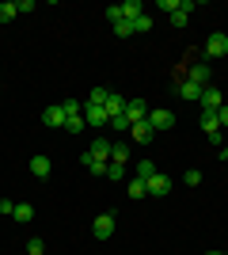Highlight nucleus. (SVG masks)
Masks as SVG:
<instances>
[{
	"instance_id": "nucleus-1",
	"label": "nucleus",
	"mask_w": 228,
	"mask_h": 255,
	"mask_svg": "<svg viewBox=\"0 0 228 255\" xmlns=\"http://www.w3.org/2000/svg\"><path fill=\"white\" fill-rule=\"evenodd\" d=\"M202 92H206V88L190 84L183 73H175V96H179V99H194V103H198V99H202Z\"/></svg>"
},
{
	"instance_id": "nucleus-2",
	"label": "nucleus",
	"mask_w": 228,
	"mask_h": 255,
	"mask_svg": "<svg viewBox=\"0 0 228 255\" xmlns=\"http://www.w3.org/2000/svg\"><path fill=\"white\" fill-rule=\"evenodd\" d=\"M91 236L95 240H110L114 236V213H99L95 221H91Z\"/></svg>"
},
{
	"instance_id": "nucleus-3",
	"label": "nucleus",
	"mask_w": 228,
	"mask_h": 255,
	"mask_svg": "<svg viewBox=\"0 0 228 255\" xmlns=\"http://www.w3.org/2000/svg\"><path fill=\"white\" fill-rule=\"evenodd\" d=\"M183 76L190 80V84H198V88H209V76H213V73H209V65H206V61H194Z\"/></svg>"
},
{
	"instance_id": "nucleus-4",
	"label": "nucleus",
	"mask_w": 228,
	"mask_h": 255,
	"mask_svg": "<svg viewBox=\"0 0 228 255\" xmlns=\"http://www.w3.org/2000/svg\"><path fill=\"white\" fill-rule=\"evenodd\" d=\"M198 103H202V111H209V115H217L221 107H225V96H221L217 88L209 84V88H206V92H202V99H198Z\"/></svg>"
},
{
	"instance_id": "nucleus-5",
	"label": "nucleus",
	"mask_w": 228,
	"mask_h": 255,
	"mask_svg": "<svg viewBox=\"0 0 228 255\" xmlns=\"http://www.w3.org/2000/svg\"><path fill=\"white\" fill-rule=\"evenodd\" d=\"M202 129H206V137L213 141V145H221V137H225V129H221L217 115H209V111H202Z\"/></svg>"
},
{
	"instance_id": "nucleus-6",
	"label": "nucleus",
	"mask_w": 228,
	"mask_h": 255,
	"mask_svg": "<svg viewBox=\"0 0 228 255\" xmlns=\"http://www.w3.org/2000/svg\"><path fill=\"white\" fill-rule=\"evenodd\" d=\"M225 53H228V34H209V38H206V57H225Z\"/></svg>"
},
{
	"instance_id": "nucleus-7",
	"label": "nucleus",
	"mask_w": 228,
	"mask_h": 255,
	"mask_svg": "<svg viewBox=\"0 0 228 255\" xmlns=\"http://www.w3.org/2000/svg\"><path fill=\"white\" fill-rule=\"evenodd\" d=\"M145 191H149L152 198H163V194L171 191V179H167V175H163V171H156V175H152V179L145 183Z\"/></svg>"
},
{
	"instance_id": "nucleus-8",
	"label": "nucleus",
	"mask_w": 228,
	"mask_h": 255,
	"mask_svg": "<svg viewBox=\"0 0 228 255\" xmlns=\"http://www.w3.org/2000/svg\"><path fill=\"white\" fill-rule=\"evenodd\" d=\"M149 126L156 129V133H163V129L175 126V115L171 111H149Z\"/></svg>"
},
{
	"instance_id": "nucleus-9",
	"label": "nucleus",
	"mask_w": 228,
	"mask_h": 255,
	"mask_svg": "<svg viewBox=\"0 0 228 255\" xmlns=\"http://www.w3.org/2000/svg\"><path fill=\"white\" fill-rule=\"evenodd\" d=\"M84 122L99 129V126H107V122H110V115L103 111V107H91V103H84Z\"/></svg>"
},
{
	"instance_id": "nucleus-10",
	"label": "nucleus",
	"mask_w": 228,
	"mask_h": 255,
	"mask_svg": "<svg viewBox=\"0 0 228 255\" xmlns=\"http://www.w3.org/2000/svg\"><path fill=\"white\" fill-rule=\"evenodd\" d=\"M126 118H130V126L145 122V118H149V107H145V99H130V103H126Z\"/></svg>"
},
{
	"instance_id": "nucleus-11",
	"label": "nucleus",
	"mask_w": 228,
	"mask_h": 255,
	"mask_svg": "<svg viewBox=\"0 0 228 255\" xmlns=\"http://www.w3.org/2000/svg\"><path fill=\"white\" fill-rule=\"evenodd\" d=\"M42 122H46L50 129H61V126H65V111H61V103L46 107V111H42Z\"/></svg>"
},
{
	"instance_id": "nucleus-12",
	"label": "nucleus",
	"mask_w": 228,
	"mask_h": 255,
	"mask_svg": "<svg viewBox=\"0 0 228 255\" xmlns=\"http://www.w3.org/2000/svg\"><path fill=\"white\" fill-rule=\"evenodd\" d=\"M130 137L137 141V145H149L152 137H156V129L149 126V118H145V122H137V126H130Z\"/></svg>"
},
{
	"instance_id": "nucleus-13",
	"label": "nucleus",
	"mask_w": 228,
	"mask_h": 255,
	"mask_svg": "<svg viewBox=\"0 0 228 255\" xmlns=\"http://www.w3.org/2000/svg\"><path fill=\"white\" fill-rule=\"evenodd\" d=\"M87 152H91L99 164H110V141H107V137H95L91 145H87Z\"/></svg>"
},
{
	"instance_id": "nucleus-14",
	"label": "nucleus",
	"mask_w": 228,
	"mask_h": 255,
	"mask_svg": "<svg viewBox=\"0 0 228 255\" xmlns=\"http://www.w3.org/2000/svg\"><path fill=\"white\" fill-rule=\"evenodd\" d=\"M110 164H130V145L126 141H110Z\"/></svg>"
},
{
	"instance_id": "nucleus-15",
	"label": "nucleus",
	"mask_w": 228,
	"mask_h": 255,
	"mask_svg": "<svg viewBox=\"0 0 228 255\" xmlns=\"http://www.w3.org/2000/svg\"><path fill=\"white\" fill-rule=\"evenodd\" d=\"M126 103H130V99H122L118 92H110V96H107V103H103V111H107V115L114 118V115H122V111H126Z\"/></svg>"
},
{
	"instance_id": "nucleus-16",
	"label": "nucleus",
	"mask_w": 228,
	"mask_h": 255,
	"mask_svg": "<svg viewBox=\"0 0 228 255\" xmlns=\"http://www.w3.org/2000/svg\"><path fill=\"white\" fill-rule=\"evenodd\" d=\"M118 8H122V19H137V15H145V4H141V0H126V4H118Z\"/></svg>"
},
{
	"instance_id": "nucleus-17",
	"label": "nucleus",
	"mask_w": 228,
	"mask_h": 255,
	"mask_svg": "<svg viewBox=\"0 0 228 255\" xmlns=\"http://www.w3.org/2000/svg\"><path fill=\"white\" fill-rule=\"evenodd\" d=\"M156 171H160V168H156L152 160H141V164H133V179H145V183H149Z\"/></svg>"
},
{
	"instance_id": "nucleus-18",
	"label": "nucleus",
	"mask_w": 228,
	"mask_h": 255,
	"mask_svg": "<svg viewBox=\"0 0 228 255\" xmlns=\"http://www.w3.org/2000/svg\"><path fill=\"white\" fill-rule=\"evenodd\" d=\"M50 168H54V164H50V156H42V152H38V156H31V171L38 175V179H46V175H50Z\"/></svg>"
},
{
	"instance_id": "nucleus-19",
	"label": "nucleus",
	"mask_w": 228,
	"mask_h": 255,
	"mask_svg": "<svg viewBox=\"0 0 228 255\" xmlns=\"http://www.w3.org/2000/svg\"><path fill=\"white\" fill-rule=\"evenodd\" d=\"M11 217L19 225H27V221H34V206H27V202H15V210H11Z\"/></svg>"
},
{
	"instance_id": "nucleus-20",
	"label": "nucleus",
	"mask_w": 228,
	"mask_h": 255,
	"mask_svg": "<svg viewBox=\"0 0 228 255\" xmlns=\"http://www.w3.org/2000/svg\"><path fill=\"white\" fill-rule=\"evenodd\" d=\"M80 164H84V168L91 171V175H107V164H99V160L91 156V152H84V156H80Z\"/></svg>"
},
{
	"instance_id": "nucleus-21",
	"label": "nucleus",
	"mask_w": 228,
	"mask_h": 255,
	"mask_svg": "<svg viewBox=\"0 0 228 255\" xmlns=\"http://www.w3.org/2000/svg\"><path fill=\"white\" fill-rule=\"evenodd\" d=\"M107 179L110 183H122V179H126V164H107Z\"/></svg>"
},
{
	"instance_id": "nucleus-22",
	"label": "nucleus",
	"mask_w": 228,
	"mask_h": 255,
	"mask_svg": "<svg viewBox=\"0 0 228 255\" xmlns=\"http://www.w3.org/2000/svg\"><path fill=\"white\" fill-rule=\"evenodd\" d=\"M152 31V15H137L133 19V34H149Z\"/></svg>"
},
{
	"instance_id": "nucleus-23",
	"label": "nucleus",
	"mask_w": 228,
	"mask_h": 255,
	"mask_svg": "<svg viewBox=\"0 0 228 255\" xmlns=\"http://www.w3.org/2000/svg\"><path fill=\"white\" fill-rule=\"evenodd\" d=\"M126 194H130V198H145V179H130V187H126Z\"/></svg>"
},
{
	"instance_id": "nucleus-24",
	"label": "nucleus",
	"mask_w": 228,
	"mask_h": 255,
	"mask_svg": "<svg viewBox=\"0 0 228 255\" xmlns=\"http://www.w3.org/2000/svg\"><path fill=\"white\" fill-rule=\"evenodd\" d=\"M107 126H114L118 133H130V118H126V111H122V115H114V118L107 122Z\"/></svg>"
},
{
	"instance_id": "nucleus-25",
	"label": "nucleus",
	"mask_w": 228,
	"mask_h": 255,
	"mask_svg": "<svg viewBox=\"0 0 228 255\" xmlns=\"http://www.w3.org/2000/svg\"><path fill=\"white\" fill-rule=\"evenodd\" d=\"M107 96H110L107 88H91V96H87V103H91V107H103V103H107Z\"/></svg>"
},
{
	"instance_id": "nucleus-26",
	"label": "nucleus",
	"mask_w": 228,
	"mask_h": 255,
	"mask_svg": "<svg viewBox=\"0 0 228 255\" xmlns=\"http://www.w3.org/2000/svg\"><path fill=\"white\" fill-rule=\"evenodd\" d=\"M114 34L130 38V34H133V23H130V19H114Z\"/></svg>"
},
{
	"instance_id": "nucleus-27",
	"label": "nucleus",
	"mask_w": 228,
	"mask_h": 255,
	"mask_svg": "<svg viewBox=\"0 0 228 255\" xmlns=\"http://www.w3.org/2000/svg\"><path fill=\"white\" fill-rule=\"evenodd\" d=\"M15 15H19V11H15V4H0V23H11Z\"/></svg>"
},
{
	"instance_id": "nucleus-28",
	"label": "nucleus",
	"mask_w": 228,
	"mask_h": 255,
	"mask_svg": "<svg viewBox=\"0 0 228 255\" xmlns=\"http://www.w3.org/2000/svg\"><path fill=\"white\" fill-rule=\"evenodd\" d=\"M183 183H186V187H198V183H202V171H198V168L183 171Z\"/></svg>"
},
{
	"instance_id": "nucleus-29",
	"label": "nucleus",
	"mask_w": 228,
	"mask_h": 255,
	"mask_svg": "<svg viewBox=\"0 0 228 255\" xmlns=\"http://www.w3.org/2000/svg\"><path fill=\"white\" fill-rule=\"evenodd\" d=\"M65 129H73V133H80V129H84V115H73V118H65Z\"/></svg>"
},
{
	"instance_id": "nucleus-30",
	"label": "nucleus",
	"mask_w": 228,
	"mask_h": 255,
	"mask_svg": "<svg viewBox=\"0 0 228 255\" xmlns=\"http://www.w3.org/2000/svg\"><path fill=\"white\" fill-rule=\"evenodd\" d=\"M27 255H46V244L34 236V240H27Z\"/></svg>"
},
{
	"instance_id": "nucleus-31",
	"label": "nucleus",
	"mask_w": 228,
	"mask_h": 255,
	"mask_svg": "<svg viewBox=\"0 0 228 255\" xmlns=\"http://www.w3.org/2000/svg\"><path fill=\"white\" fill-rule=\"evenodd\" d=\"M80 107H84V103H76V99H65V103H61V111H65V118H73V115H80Z\"/></svg>"
},
{
	"instance_id": "nucleus-32",
	"label": "nucleus",
	"mask_w": 228,
	"mask_h": 255,
	"mask_svg": "<svg viewBox=\"0 0 228 255\" xmlns=\"http://www.w3.org/2000/svg\"><path fill=\"white\" fill-rule=\"evenodd\" d=\"M167 19H171V27H186V19H190V15H186V11H179V8H175L171 15H167Z\"/></svg>"
},
{
	"instance_id": "nucleus-33",
	"label": "nucleus",
	"mask_w": 228,
	"mask_h": 255,
	"mask_svg": "<svg viewBox=\"0 0 228 255\" xmlns=\"http://www.w3.org/2000/svg\"><path fill=\"white\" fill-rule=\"evenodd\" d=\"M217 122H221V129H228V103L217 111Z\"/></svg>"
},
{
	"instance_id": "nucleus-34",
	"label": "nucleus",
	"mask_w": 228,
	"mask_h": 255,
	"mask_svg": "<svg viewBox=\"0 0 228 255\" xmlns=\"http://www.w3.org/2000/svg\"><path fill=\"white\" fill-rule=\"evenodd\" d=\"M194 8H198V0H179V11H186V15H190Z\"/></svg>"
},
{
	"instance_id": "nucleus-35",
	"label": "nucleus",
	"mask_w": 228,
	"mask_h": 255,
	"mask_svg": "<svg viewBox=\"0 0 228 255\" xmlns=\"http://www.w3.org/2000/svg\"><path fill=\"white\" fill-rule=\"evenodd\" d=\"M15 11H34V0H15Z\"/></svg>"
},
{
	"instance_id": "nucleus-36",
	"label": "nucleus",
	"mask_w": 228,
	"mask_h": 255,
	"mask_svg": "<svg viewBox=\"0 0 228 255\" xmlns=\"http://www.w3.org/2000/svg\"><path fill=\"white\" fill-rule=\"evenodd\" d=\"M11 210H15V202H11V198H0V213H8V217H11Z\"/></svg>"
},
{
	"instance_id": "nucleus-37",
	"label": "nucleus",
	"mask_w": 228,
	"mask_h": 255,
	"mask_svg": "<svg viewBox=\"0 0 228 255\" xmlns=\"http://www.w3.org/2000/svg\"><path fill=\"white\" fill-rule=\"evenodd\" d=\"M221 156H225V160H228V145H225V152H221Z\"/></svg>"
},
{
	"instance_id": "nucleus-38",
	"label": "nucleus",
	"mask_w": 228,
	"mask_h": 255,
	"mask_svg": "<svg viewBox=\"0 0 228 255\" xmlns=\"http://www.w3.org/2000/svg\"><path fill=\"white\" fill-rule=\"evenodd\" d=\"M206 255H225V252H206Z\"/></svg>"
}]
</instances>
